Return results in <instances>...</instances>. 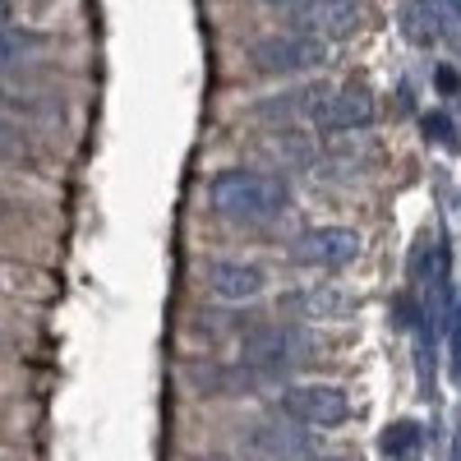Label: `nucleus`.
<instances>
[{
	"instance_id": "nucleus-11",
	"label": "nucleus",
	"mask_w": 461,
	"mask_h": 461,
	"mask_svg": "<svg viewBox=\"0 0 461 461\" xmlns=\"http://www.w3.org/2000/svg\"><path fill=\"white\" fill-rule=\"evenodd\" d=\"M47 51V37L32 28H0V65H28Z\"/></svg>"
},
{
	"instance_id": "nucleus-17",
	"label": "nucleus",
	"mask_w": 461,
	"mask_h": 461,
	"mask_svg": "<svg viewBox=\"0 0 461 461\" xmlns=\"http://www.w3.org/2000/svg\"><path fill=\"white\" fill-rule=\"evenodd\" d=\"M10 10H14V0H0V28H5V19H10Z\"/></svg>"
},
{
	"instance_id": "nucleus-1",
	"label": "nucleus",
	"mask_w": 461,
	"mask_h": 461,
	"mask_svg": "<svg viewBox=\"0 0 461 461\" xmlns=\"http://www.w3.org/2000/svg\"><path fill=\"white\" fill-rule=\"evenodd\" d=\"M208 199L226 221H240V226H258V221H273L291 208V189L286 180L267 176V171H249V167H226L212 176L208 185Z\"/></svg>"
},
{
	"instance_id": "nucleus-15",
	"label": "nucleus",
	"mask_w": 461,
	"mask_h": 461,
	"mask_svg": "<svg viewBox=\"0 0 461 461\" xmlns=\"http://www.w3.org/2000/svg\"><path fill=\"white\" fill-rule=\"evenodd\" d=\"M438 88H443V93H456V74H452V69H438Z\"/></svg>"
},
{
	"instance_id": "nucleus-8",
	"label": "nucleus",
	"mask_w": 461,
	"mask_h": 461,
	"mask_svg": "<svg viewBox=\"0 0 461 461\" xmlns=\"http://www.w3.org/2000/svg\"><path fill=\"white\" fill-rule=\"evenodd\" d=\"M203 282H208V291L221 295V300H258V295L267 291L263 267L236 263V258H212V263H203Z\"/></svg>"
},
{
	"instance_id": "nucleus-16",
	"label": "nucleus",
	"mask_w": 461,
	"mask_h": 461,
	"mask_svg": "<svg viewBox=\"0 0 461 461\" xmlns=\"http://www.w3.org/2000/svg\"><path fill=\"white\" fill-rule=\"evenodd\" d=\"M10 217H14V203H10V199H0V226H5Z\"/></svg>"
},
{
	"instance_id": "nucleus-5",
	"label": "nucleus",
	"mask_w": 461,
	"mask_h": 461,
	"mask_svg": "<svg viewBox=\"0 0 461 461\" xmlns=\"http://www.w3.org/2000/svg\"><path fill=\"white\" fill-rule=\"evenodd\" d=\"M360 249H365L360 230H351V226H314V230H304V236L291 245V258L300 267L341 273V267H351L360 258Z\"/></svg>"
},
{
	"instance_id": "nucleus-4",
	"label": "nucleus",
	"mask_w": 461,
	"mask_h": 461,
	"mask_svg": "<svg viewBox=\"0 0 461 461\" xmlns=\"http://www.w3.org/2000/svg\"><path fill=\"white\" fill-rule=\"evenodd\" d=\"M360 19H365L360 0H300V5H291V28L323 47L360 32Z\"/></svg>"
},
{
	"instance_id": "nucleus-13",
	"label": "nucleus",
	"mask_w": 461,
	"mask_h": 461,
	"mask_svg": "<svg viewBox=\"0 0 461 461\" xmlns=\"http://www.w3.org/2000/svg\"><path fill=\"white\" fill-rule=\"evenodd\" d=\"M402 32L415 47H434L438 42V10L425 5V0H406L402 5Z\"/></svg>"
},
{
	"instance_id": "nucleus-3",
	"label": "nucleus",
	"mask_w": 461,
	"mask_h": 461,
	"mask_svg": "<svg viewBox=\"0 0 461 461\" xmlns=\"http://www.w3.org/2000/svg\"><path fill=\"white\" fill-rule=\"evenodd\" d=\"M282 411L304 429H337L351 415V397L337 383H295V388L282 393Z\"/></svg>"
},
{
	"instance_id": "nucleus-14",
	"label": "nucleus",
	"mask_w": 461,
	"mask_h": 461,
	"mask_svg": "<svg viewBox=\"0 0 461 461\" xmlns=\"http://www.w3.org/2000/svg\"><path fill=\"white\" fill-rule=\"evenodd\" d=\"M447 130H452V125L443 121V115H429V121H425V134H429V139H438V143H452V148H456V139H452Z\"/></svg>"
},
{
	"instance_id": "nucleus-7",
	"label": "nucleus",
	"mask_w": 461,
	"mask_h": 461,
	"mask_svg": "<svg viewBox=\"0 0 461 461\" xmlns=\"http://www.w3.org/2000/svg\"><path fill=\"white\" fill-rule=\"evenodd\" d=\"M249 447L263 461H314V434L304 425H277V420H263L249 434Z\"/></svg>"
},
{
	"instance_id": "nucleus-10",
	"label": "nucleus",
	"mask_w": 461,
	"mask_h": 461,
	"mask_svg": "<svg viewBox=\"0 0 461 461\" xmlns=\"http://www.w3.org/2000/svg\"><path fill=\"white\" fill-rule=\"evenodd\" d=\"M14 111H28V102H23V97H10L5 88H0V162L28 167V162H32V143H28V134H23V125H19Z\"/></svg>"
},
{
	"instance_id": "nucleus-6",
	"label": "nucleus",
	"mask_w": 461,
	"mask_h": 461,
	"mask_svg": "<svg viewBox=\"0 0 461 461\" xmlns=\"http://www.w3.org/2000/svg\"><path fill=\"white\" fill-rule=\"evenodd\" d=\"M328 60L323 42L314 37H300V32H282V37H263V42L249 51V65L267 79H286V74H304V69H319Z\"/></svg>"
},
{
	"instance_id": "nucleus-2",
	"label": "nucleus",
	"mask_w": 461,
	"mask_h": 461,
	"mask_svg": "<svg viewBox=\"0 0 461 461\" xmlns=\"http://www.w3.org/2000/svg\"><path fill=\"white\" fill-rule=\"evenodd\" d=\"M314 351V337L304 328H291V323H273V328H258L249 332L245 341V360L258 378H277V374H291L295 365H304Z\"/></svg>"
},
{
	"instance_id": "nucleus-12",
	"label": "nucleus",
	"mask_w": 461,
	"mask_h": 461,
	"mask_svg": "<svg viewBox=\"0 0 461 461\" xmlns=\"http://www.w3.org/2000/svg\"><path fill=\"white\" fill-rule=\"evenodd\" d=\"M420 443H425V429H420L415 420H397V425H388L378 434V452L388 461H411L420 452Z\"/></svg>"
},
{
	"instance_id": "nucleus-18",
	"label": "nucleus",
	"mask_w": 461,
	"mask_h": 461,
	"mask_svg": "<svg viewBox=\"0 0 461 461\" xmlns=\"http://www.w3.org/2000/svg\"><path fill=\"white\" fill-rule=\"evenodd\" d=\"M263 5H300V0H263Z\"/></svg>"
},
{
	"instance_id": "nucleus-9",
	"label": "nucleus",
	"mask_w": 461,
	"mask_h": 461,
	"mask_svg": "<svg viewBox=\"0 0 461 461\" xmlns=\"http://www.w3.org/2000/svg\"><path fill=\"white\" fill-rule=\"evenodd\" d=\"M314 125H323V130H369L374 125V97L365 88H341V93L328 88Z\"/></svg>"
}]
</instances>
